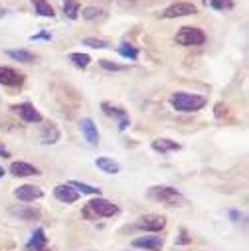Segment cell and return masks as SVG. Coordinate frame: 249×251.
I'll list each match as a JSON object with an SVG mask.
<instances>
[{
    "label": "cell",
    "instance_id": "14",
    "mask_svg": "<svg viewBox=\"0 0 249 251\" xmlns=\"http://www.w3.org/2000/svg\"><path fill=\"white\" fill-rule=\"evenodd\" d=\"M59 137H61V133H59V129L55 127L53 123L46 125V127L42 129V133H40V139H42L44 145H55L59 141Z\"/></svg>",
    "mask_w": 249,
    "mask_h": 251
},
{
    "label": "cell",
    "instance_id": "31",
    "mask_svg": "<svg viewBox=\"0 0 249 251\" xmlns=\"http://www.w3.org/2000/svg\"><path fill=\"white\" fill-rule=\"evenodd\" d=\"M30 40H32V42H36V40H51V34H48V32H40V34L32 36Z\"/></svg>",
    "mask_w": 249,
    "mask_h": 251
},
{
    "label": "cell",
    "instance_id": "26",
    "mask_svg": "<svg viewBox=\"0 0 249 251\" xmlns=\"http://www.w3.org/2000/svg\"><path fill=\"white\" fill-rule=\"evenodd\" d=\"M206 6L214 10H231L235 4H233V0H206Z\"/></svg>",
    "mask_w": 249,
    "mask_h": 251
},
{
    "label": "cell",
    "instance_id": "15",
    "mask_svg": "<svg viewBox=\"0 0 249 251\" xmlns=\"http://www.w3.org/2000/svg\"><path fill=\"white\" fill-rule=\"evenodd\" d=\"M10 172L14 174V176H36V174H40V170L36 168V166H32V164H28V162H12L10 164Z\"/></svg>",
    "mask_w": 249,
    "mask_h": 251
},
{
    "label": "cell",
    "instance_id": "3",
    "mask_svg": "<svg viewBox=\"0 0 249 251\" xmlns=\"http://www.w3.org/2000/svg\"><path fill=\"white\" fill-rule=\"evenodd\" d=\"M147 196L150 200L164 202V204H170V206H174L178 202H184V196L176 190V188H172V186H152V188H149Z\"/></svg>",
    "mask_w": 249,
    "mask_h": 251
},
{
    "label": "cell",
    "instance_id": "18",
    "mask_svg": "<svg viewBox=\"0 0 249 251\" xmlns=\"http://www.w3.org/2000/svg\"><path fill=\"white\" fill-rule=\"evenodd\" d=\"M46 243H48V237H46V233H44V229L42 227H38L34 233H32V239L28 241V251H34V249H42V247H46Z\"/></svg>",
    "mask_w": 249,
    "mask_h": 251
},
{
    "label": "cell",
    "instance_id": "13",
    "mask_svg": "<svg viewBox=\"0 0 249 251\" xmlns=\"http://www.w3.org/2000/svg\"><path fill=\"white\" fill-rule=\"evenodd\" d=\"M135 247H141V249H147V251H160L164 247V241L156 235H149V237H137L133 241Z\"/></svg>",
    "mask_w": 249,
    "mask_h": 251
},
{
    "label": "cell",
    "instance_id": "22",
    "mask_svg": "<svg viewBox=\"0 0 249 251\" xmlns=\"http://www.w3.org/2000/svg\"><path fill=\"white\" fill-rule=\"evenodd\" d=\"M79 10H81V6H79L77 0H64V14L70 20H75L79 16Z\"/></svg>",
    "mask_w": 249,
    "mask_h": 251
},
{
    "label": "cell",
    "instance_id": "8",
    "mask_svg": "<svg viewBox=\"0 0 249 251\" xmlns=\"http://www.w3.org/2000/svg\"><path fill=\"white\" fill-rule=\"evenodd\" d=\"M14 113H18V117L26 123H42V115L38 113V109L32 103H20L12 107Z\"/></svg>",
    "mask_w": 249,
    "mask_h": 251
},
{
    "label": "cell",
    "instance_id": "28",
    "mask_svg": "<svg viewBox=\"0 0 249 251\" xmlns=\"http://www.w3.org/2000/svg\"><path fill=\"white\" fill-rule=\"evenodd\" d=\"M101 14H103V10L97 8V6H87V8L81 10V16H83L85 20H97Z\"/></svg>",
    "mask_w": 249,
    "mask_h": 251
},
{
    "label": "cell",
    "instance_id": "4",
    "mask_svg": "<svg viewBox=\"0 0 249 251\" xmlns=\"http://www.w3.org/2000/svg\"><path fill=\"white\" fill-rule=\"evenodd\" d=\"M204 42H206V34L200 28L184 26L176 34V44H180V46H202Z\"/></svg>",
    "mask_w": 249,
    "mask_h": 251
},
{
    "label": "cell",
    "instance_id": "27",
    "mask_svg": "<svg viewBox=\"0 0 249 251\" xmlns=\"http://www.w3.org/2000/svg\"><path fill=\"white\" fill-rule=\"evenodd\" d=\"M83 44L89 46V48H95V50H107V48H111V44L107 40H99V38H85Z\"/></svg>",
    "mask_w": 249,
    "mask_h": 251
},
{
    "label": "cell",
    "instance_id": "35",
    "mask_svg": "<svg viewBox=\"0 0 249 251\" xmlns=\"http://www.w3.org/2000/svg\"><path fill=\"white\" fill-rule=\"evenodd\" d=\"M34 251H51V249H46V247H42V249H34Z\"/></svg>",
    "mask_w": 249,
    "mask_h": 251
},
{
    "label": "cell",
    "instance_id": "5",
    "mask_svg": "<svg viewBox=\"0 0 249 251\" xmlns=\"http://www.w3.org/2000/svg\"><path fill=\"white\" fill-rule=\"evenodd\" d=\"M137 227L145 231H160L166 227V218L160 214H147L137 220Z\"/></svg>",
    "mask_w": 249,
    "mask_h": 251
},
{
    "label": "cell",
    "instance_id": "11",
    "mask_svg": "<svg viewBox=\"0 0 249 251\" xmlns=\"http://www.w3.org/2000/svg\"><path fill=\"white\" fill-rule=\"evenodd\" d=\"M53 196H55L59 202H66V204H74V202H77V198H79L77 190H75V188H72L70 184H59V186H55V188H53Z\"/></svg>",
    "mask_w": 249,
    "mask_h": 251
},
{
    "label": "cell",
    "instance_id": "9",
    "mask_svg": "<svg viewBox=\"0 0 249 251\" xmlns=\"http://www.w3.org/2000/svg\"><path fill=\"white\" fill-rule=\"evenodd\" d=\"M14 196L22 202H34V200H40L44 196L42 188L38 186H32V184H24V186H18L14 190Z\"/></svg>",
    "mask_w": 249,
    "mask_h": 251
},
{
    "label": "cell",
    "instance_id": "24",
    "mask_svg": "<svg viewBox=\"0 0 249 251\" xmlns=\"http://www.w3.org/2000/svg\"><path fill=\"white\" fill-rule=\"evenodd\" d=\"M70 61H72L75 68L85 70V68L91 64V57H89L87 53H70Z\"/></svg>",
    "mask_w": 249,
    "mask_h": 251
},
{
    "label": "cell",
    "instance_id": "32",
    "mask_svg": "<svg viewBox=\"0 0 249 251\" xmlns=\"http://www.w3.org/2000/svg\"><path fill=\"white\" fill-rule=\"evenodd\" d=\"M225 113H227V107H225L224 103H218V105H216V117L220 119V117L225 115Z\"/></svg>",
    "mask_w": 249,
    "mask_h": 251
},
{
    "label": "cell",
    "instance_id": "10",
    "mask_svg": "<svg viewBox=\"0 0 249 251\" xmlns=\"http://www.w3.org/2000/svg\"><path fill=\"white\" fill-rule=\"evenodd\" d=\"M24 83V75L18 74L12 68H0V85H6V87H18Z\"/></svg>",
    "mask_w": 249,
    "mask_h": 251
},
{
    "label": "cell",
    "instance_id": "17",
    "mask_svg": "<svg viewBox=\"0 0 249 251\" xmlns=\"http://www.w3.org/2000/svg\"><path fill=\"white\" fill-rule=\"evenodd\" d=\"M152 151H156L160 154H166V152H172V151H180V145L176 141H170V139H156V141H152Z\"/></svg>",
    "mask_w": 249,
    "mask_h": 251
},
{
    "label": "cell",
    "instance_id": "21",
    "mask_svg": "<svg viewBox=\"0 0 249 251\" xmlns=\"http://www.w3.org/2000/svg\"><path fill=\"white\" fill-rule=\"evenodd\" d=\"M6 53L16 61H24V64H32V61L36 59V55L32 51H26V50H8Z\"/></svg>",
    "mask_w": 249,
    "mask_h": 251
},
{
    "label": "cell",
    "instance_id": "33",
    "mask_svg": "<svg viewBox=\"0 0 249 251\" xmlns=\"http://www.w3.org/2000/svg\"><path fill=\"white\" fill-rule=\"evenodd\" d=\"M0 156H2V158H8V156H10V152H8L2 145H0Z\"/></svg>",
    "mask_w": 249,
    "mask_h": 251
},
{
    "label": "cell",
    "instance_id": "12",
    "mask_svg": "<svg viewBox=\"0 0 249 251\" xmlns=\"http://www.w3.org/2000/svg\"><path fill=\"white\" fill-rule=\"evenodd\" d=\"M79 127H81V133H83L85 141H87L91 147L99 145V133H97V127H95V123H93L91 119H87V117H85V119H81Z\"/></svg>",
    "mask_w": 249,
    "mask_h": 251
},
{
    "label": "cell",
    "instance_id": "30",
    "mask_svg": "<svg viewBox=\"0 0 249 251\" xmlns=\"http://www.w3.org/2000/svg\"><path fill=\"white\" fill-rule=\"evenodd\" d=\"M190 241H192V237H190L188 233H186V231L182 229V231H180V237L176 239V243H178V245H186V243H190Z\"/></svg>",
    "mask_w": 249,
    "mask_h": 251
},
{
    "label": "cell",
    "instance_id": "20",
    "mask_svg": "<svg viewBox=\"0 0 249 251\" xmlns=\"http://www.w3.org/2000/svg\"><path fill=\"white\" fill-rule=\"evenodd\" d=\"M32 4L36 8V14L38 16H46V18H53L55 12L51 8V4L48 2V0H32Z\"/></svg>",
    "mask_w": 249,
    "mask_h": 251
},
{
    "label": "cell",
    "instance_id": "2",
    "mask_svg": "<svg viewBox=\"0 0 249 251\" xmlns=\"http://www.w3.org/2000/svg\"><path fill=\"white\" fill-rule=\"evenodd\" d=\"M115 214H119V208H117L113 202H109V200H105V198H101V196L93 198V200L87 202L85 208H83V216H85L87 220L113 218Z\"/></svg>",
    "mask_w": 249,
    "mask_h": 251
},
{
    "label": "cell",
    "instance_id": "16",
    "mask_svg": "<svg viewBox=\"0 0 249 251\" xmlns=\"http://www.w3.org/2000/svg\"><path fill=\"white\" fill-rule=\"evenodd\" d=\"M10 214L12 216H18L20 220H40V210L36 208H30V206H16V208H10Z\"/></svg>",
    "mask_w": 249,
    "mask_h": 251
},
{
    "label": "cell",
    "instance_id": "19",
    "mask_svg": "<svg viewBox=\"0 0 249 251\" xmlns=\"http://www.w3.org/2000/svg\"><path fill=\"white\" fill-rule=\"evenodd\" d=\"M95 166H97V168H101V170H103V172H107V174H117V172L121 170L119 162H115L113 158H107V156L97 158V160H95Z\"/></svg>",
    "mask_w": 249,
    "mask_h": 251
},
{
    "label": "cell",
    "instance_id": "34",
    "mask_svg": "<svg viewBox=\"0 0 249 251\" xmlns=\"http://www.w3.org/2000/svg\"><path fill=\"white\" fill-rule=\"evenodd\" d=\"M4 174H6V170H4V168H2V166H0V178H2V176H4Z\"/></svg>",
    "mask_w": 249,
    "mask_h": 251
},
{
    "label": "cell",
    "instance_id": "23",
    "mask_svg": "<svg viewBox=\"0 0 249 251\" xmlns=\"http://www.w3.org/2000/svg\"><path fill=\"white\" fill-rule=\"evenodd\" d=\"M70 186H72V188H77V190H79V192H83V194L101 196V190H99V188L89 186V184H83V182H77V180H72V182H70Z\"/></svg>",
    "mask_w": 249,
    "mask_h": 251
},
{
    "label": "cell",
    "instance_id": "6",
    "mask_svg": "<svg viewBox=\"0 0 249 251\" xmlns=\"http://www.w3.org/2000/svg\"><path fill=\"white\" fill-rule=\"evenodd\" d=\"M196 12H198V8L192 2H174L160 16L166 18V20H170V18H180V16H192Z\"/></svg>",
    "mask_w": 249,
    "mask_h": 251
},
{
    "label": "cell",
    "instance_id": "29",
    "mask_svg": "<svg viewBox=\"0 0 249 251\" xmlns=\"http://www.w3.org/2000/svg\"><path fill=\"white\" fill-rule=\"evenodd\" d=\"M99 66H101L103 70H107V72H123V70H124V66L113 64V61H109V59H99Z\"/></svg>",
    "mask_w": 249,
    "mask_h": 251
},
{
    "label": "cell",
    "instance_id": "7",
    "mask_svg": "<svg viewBox=\"0 0 249 251\" xmlns=\"http://www.w3.org/2000/svg\"><path fill=\"white\" fill-rule=\"evenodd\" d=\"M101 109H103L105 115L119 119V131H124V129L129 127V123H131V121H129V115H127V111H124V109H121V107H113V105L107 103V101L101 103Z\"/></svg>",
    "mask_w": 249,
    "mask_h": 251
},
{
    "label": "cell",
    "instance_id": "25",
    "mask_svg": "<svg viewBox=\"0 0 249 251\" xmlns=\"http://www.w3.org/2000/svg\"><path fill=\"white\" fill-rule=\"evenodd\" d=\"M117 51L123 55V57H129V59H139V50L135 48V46H131V44H121L119 48H117Z\"/></svg>",
    "mask_w": 249,
    "mask_h": 251
},
{
    "label": "cell",
    "instance_id": "1",
    "mask_svg": "<svg viewBox=\"0 0 249 251\" xmlns=\"http://www.w3.org/2000/svg\"><path fill=\"white\" fill-rule=\"evenodd\" d=\"M170 105L180 111V113H196L200 109H204L206 105V99L202 95H194V93H184V91H178L170 97Z\"/></svg>",
    "mask_w": 249,
    "mask_h": 251
}]
</instances>
